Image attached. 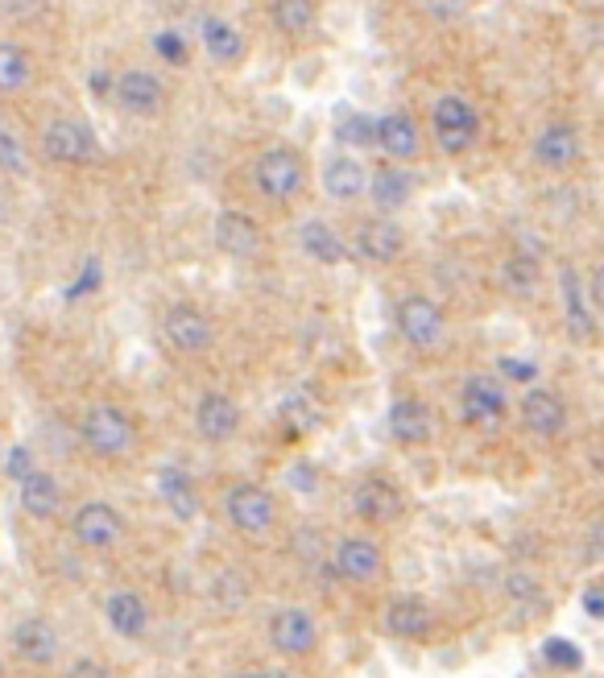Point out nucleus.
<instances>
[{
  "instance_id": "obj_6",
  "label": "nucleus",
  "mask_w": 604,
  "mask_h": 678,
  "mask_svg": "<svg viewBox=\"0 0 604 678\" xmlns=\"http://www.w3.org/2000/svg\"><path fill=\"white\" fill-rule=\"evenodd\" d=\"M224 513H228V526L236 534H248V538H262L274 529L278 522V501L274 492L253 484V480H241L224 492Z\"/></svg>"
},
{
  "instance_id": "obj_32",
  "label": "nucleus",
  "mask_w": 604,
  "mask_h": 678,
  "mask_svg": "<svg viewBox=\"0 0 604 678\" xmlns=\"http://www.w3.org/2000/svg\"><path fill=\"white\" fill-rule=\"evenodd\" d=\"M34 79V62L30 50L21 42H0V95H18L25 92V83Z\"/></svg>"
},
{
  "instance_id": "obj_15",
  "label": "nucleus",
  "mask_w": 604,
  "mask_h": 678,
  "mask_svg": "<svg viewBox=\"0 0 604 678\" xmlns=\"http://www.w3.org/2000/svg\"><path fill=\"white\" fill-rule=\"evenodd\" d=\"M352 253L360 261L369 265H394L402 253H406V232L402 224H394L390 215H378V220H364L352 236Z\"/></svg>"
},
{
  "instance_id": "obj_29",
  "label": "nucleus",
  "mask_w": 604,
  "mask_h": 678,
  "mask_svg": "<svg viewBox=\"0 0 604 678\" xmlns=\"http://www.w3.org/2000/svg\"><path fill=\"white\" fill-rule=\"evenodd\" d=\"M158 496L171 508L178 522H195L199 517V492L190 484V476L183 468H162L158 471Z\"/></svg>"
},
{
  "instance_id": "obj_5",
  "label": "nucleus",
  "mask_w": 604,
  "mask_h": 678,
  "mask_svg": "<svg viewBox=\"0 0 604 678\" xmlns=\"http://www.w3.org/2000/svg\"><path fill=\"white\" fill-rule=\"evenodd\" d=\"M79 439L83 447L95 455V459H120V455L132 452V439H137V426L132 418L113 406V401H100L83 414V426H79Z\"/></svg>"
},
{
  "instance_id": "obj_4",
  "label": "nucleus",
  "mask_w": 604,
  "mask_h": 678,
  "mask_svg": "<svg viewBox=\"0 0 604 678\" xmlns=\"http://www.w3.org/2000/svg\"><path fill=\"white\" fill-rule=\"evenodd\" d=\"M431 137L448 157H464L480 137V116L464 95H439L431 108Z\"/></svg>"
},
{
  "instance_id": "obj_12",
  "label": "nucleus",
  "mask_w": 604,
  "mask_h": 678,
  "mask_svg": "<svg viewBox=\"0 0 604 678\" xmlns=\"http://www.w3.org/2000/svg\"><path fill=\"white\" fill-rule=\"evenodd\" d=\"M460 414L473 426H489L506 418V381L492 373H468L460 385Z\"/></svg>"
},
{
  "instance_id": "obj_21",
  "label": "nucleus",
  "mask_w": 604,
  "mask_h": 678,
  "mask_svg": "<svg viewBox=\"0 0 604 678\" xmlns=\"http://www.w3.org/2000/svg\"><path fill=\"white\" fill-rule=\"evenodd\" d=\"M385 629L397 641H422L434 629V608L422 596H394L385 608Z\"/></svg>"
},
{
  "instance_id": "obj_34",
  "label": "nucleus",
  "mask_w": 604,
  "mask_h": 678,
  "mask_svg": "<svg viewBox=\"0 0 604 678\" xmlns=\"http://www.w3.org/2000/svg\"><path fill=\"white\" fill-rule=\"evenodd\" d=\"M211 600L220 604L224 612H241L248 604V580H245V571H220L216 580H211Z\"/></svg>"
},
{
  "instance_id": "obj_13",
  "label": "nucleus",
  "mask_w": 604,
  "mask_h": 678,
  "mask_svg": "<svg viewBox=\"0 0 604 678\" xmlns=\"http://www.w3.org/2000/svg\"><path fill=\"white\" fill-rule=\"evenodd\" d=\"M113 100L120 104V113L150 120V116H158L166 108V83L153 75V71L132 67V71H125V75L113 83Z\"/></svg>"
},
{
  "instance_id": "obj_24",
  "label": "nucleus",
  "mask_w": 604,
  "mask_h": 678,
  "mask_svg": "<svg viewBox=\"0 0 604 678\" xmlns=\"http://www.w3.org/2000/svg\"><path fill=\"white\" fill-rule=\"evenodd\" d=\"M18 496H21V508H25L34 522H50L58 508H62V484H58L55 471H46V468L30 471L18 484Z\"/></svg>"
},
{
  "instance_id": "obj_36",
  "label": "nucleus",
  "mask_w": 604,
  "mask_h": 678,
  "mask_svg": "<svg viewBox=\"0 0 604 678\" xmlns=\"http://www.w3.org/2000/svg\"><path fill=\"white\" fill-rule=\"evenodd\" d=\"M0 174H13V178L30 174V153L18 141V132H9L4 120H0Z\"/></svg>"
},
{
  "instance_id": "obj_22",
  "label": "nucleus",
  "mask_w": 604,
  "mask_h": 678,
  "mask_svg": "<svg viewBox=\"0 0 604 678\" xmlns=\"http://www.w3.org/2000/svg\"><path fill=\"white\" fill-rule=\"evenodd\" d=\"M390 434L406 447H418V443H431L434 434V410L422 401V397H397L390 406Z\"/></svg>"
},
{
  "instance_id": "obj_45",
  "label": "nucleus",
  "mask_w": 604,
  "mask_h": 678,
  "mask_svg": "<svg viewBox=\"0 0 604 678\" xmlns=\"http://www.w3.org/2000/svg\"><path fill=\"white\" fill-rule=\"evenodd\" d=\"M113 83L116 79L108 75V71H92V75H88V87H92L95 95H113Z\"/></svg>"
},
{
  "instance_id": "obj_30",
  "label": "nucleus",
  "mask_w": 604,
  "mask_h": 678,
  "mask_svg": "<svg viewBox=\"0 0 604 678\" xmlns=\"http://www.w3.org/2000/svg\"><path fill=\"white\" fill-rule=\"evenodd\" d=\"M299 245L311 261H320V265L348 261V245H344V236L327 224V220H306V224L299 227Z\"/></svg>"
},
{
  "instance_id": "obj_19",
  "label": "nucleus",
  "mask_w": 604,
  "mask_h": 678,
  "mask_svg": "<svg viewBox=\"0 0 604 678\" xmlns=\"http://www.w3.org/2000/svg\"><path fill=\"white\" fill-rule=\"evenodd\" d=\"M13 650H18V658L30 662V666H55L62 641H58V629L46 621V617H25V621H18V629H13Z\"/></svg>"
},
{
  "instance_id": "obj_1",
  "label": "nucleus",
  "mask_w": 604,
  "mask_h": 678,
  "mask_svg": "<svg viewBox=\"0 0 604 678\" xmlns=\"http://www.w3.org/2000/svg\"><path fill=\"white\" fill-rule=\"evenodd\" d=\"M394 323L397 336L406 339L415 352H422V356L443 352V343H448V315H443V306L431 294H406L394 306Z\"/></svg>"
},
{
  "instance_id": "obj_39",
  "label": "nucleus",
  "mask_w": 604,
  "mask_h": 678,
  "mask_svg": "<svg viewBox=\"0 0 604 678\" xmlns=\"http://www.w3.org/2000/svg\"><path fill=\"white\" fill-rule=\"evenodd\" d=\"M506 596L518 604H543L538 575H530V571H510V575H506Z\"/></svg>"
},
{
  "instance_id": "obj_31",
  "label": "nucleus",
  "mask_w": 604,
  "mask_h": 678,
  "mask_svg": "<svg viewBox=\"0 0 604 678\" xmlns=\"http://www.w3.org/2000/svg\"><path fill=\"white\" fill-rule=\"evenodd\" d=\"M538 278H543V261L534 253H510L501 265V285L513 299H530L538 294Z\"/></svg>"
},
{
  "instance_id": "obj_11",
  "label": "nucleus",
  "mask_w": 604,
  "mask_h": 678,
  "mask_svg": "<svg viewBox=\"0 0 604 678\" xmlns=\"http://www.w3.org/2000/svg\"><path fill=\"white\" fill-rule=\"evenodd\" d=\"M269 641H274V650L286 654V658H306L320 645V624H315V617L306 608L286 604V608L274 612V621H269Z\"/></svg>"
},
{
  "instance_id": "obj_9",
  "label": "nucleus",
  "mask_w": 604,
  "mask_h": 678,
  "mask_svg": "<svg viewBox=\"0 0 604 678\" xmlns=\"http://www.w3.org/2000/svg\"><path fill=\"white\" fill-rule=\"evenodd\" d=\"M71 538H76L83 550H113L125 542V517H120V508L108 505V501H88V505H79L76 517H71Z\"/></svg>"
},
{
  "instance_id": "obj_14",
  "label": "nucleus",
  "mask_w": 604,
  "mask_h": 678,
  "mask_svg": "<svg viewBox=\"0 0 604 678\" xmlns=\"http://www.w3.org/2000/svg\"><path fill=\"white\" fill-rule=\"evenodd\" d=\"M580 153H584V141H580V129L571 120H547L534 137V162L543 170H555V174L576 166Z\"/></svg>"
},
{
  "instance_id": "obj_25",
  "label": "nucleus",
  "mask_w": 604,
  "mask_h": 678,
  "mask_svg": "<svg viewBox=\"0 0 604 678\" xmlns=\"http://www.w3.org/2000/svg\"><path fill=\"white\" fill-rule=\"evenodd\" d=\"M378 141L381 150H385V157H394V162H410V157H418V150H422V132H418L415 116L410 113H385L378 120Z\"/></svg>"
},
{
  "instance_id": "obj_3",
  "label": "nucleus",
  "mask_w": 604,
  "mask_h": 678,
  "mask_svg": "<svg viewBox=\"0 0 604 678\" xmlns=\"http://www.w3.org/2000/svg\"><path fill=\"white\" fill-rule=\"evenodd\" d=\"M42 153L55 166H95L104 157L95 129L88 120H79V116H55L42 129Z\"/></svg>"
},
{
  "instance_id": "obj_38",
  "label": "nucleus",
  "mask_w": 604,
  "mask_h": 678,
  "mask_svg": "<svg viewBox=\"0 0 604 678\" xmlns=\"http://www.w3.org/2000/svg\"><path fill=\"white\" fill-rule=\"evenodd\" d=\"M543 658H547L555 670H580V666H584L580 645H571L567 638H547L543 641Z\"/></svg>"
},
{
  "instance_id": "obj_42",
  "label": "nucleus",
  "mask_w": 604,
  "mask_h": 678,
  "mask_svg": "<svg viewBox=\"0 0 604 678\" xmlns=\"http://www.w3.org/2000/svg\"><path fill=\"white\" fill-rule=\"evenodd\" d=\"M95 285H100V261H88L83 265V273H79V282L71 285V290H67V299H83V294H92Z\"/></svg>"
},
{
  "instance_id": "obj_37",
  "label": "nucleus",
  "mask_w": 604,
  "mask_h": 678,
  "mask_svg": "<svg viewBox=\"0 0 604 678\" xmlns=\"http://www.w3.org/2000/svg\"><path fill=\"white\" fill-rule=\"evenodd\" d=\"M153 55L162 58V62H171V67H187L190 46L178 30H158V34H153Z\"/></svg>"
},
{
  "instance_id": "obj_2",
  "label": "nucleus",
  "mask_w": 604,
  "mask_h": 678,
  "mask_svg": "<svg viewBox=\"0 0 604 678\" xmlns=\"http://www.w3.org/2000/svg\"><path fill=\"white\" fill-rule=\"evenodd\" d=\"M253 187L262 190V199H269V203L299 199L302 187H306V162H302V153L290 150V145H269V150H262L257 162H253Z\"/></svg>"
},
{
  "instance_id": "obj_23",
  "label": "nucleus",
  "mask_w": 604,
  "mask_h": 678,
  "mask_svg": "<svg viewBox=\"0 0 604 678\" xmlns=\"http://www.w3.org/2000/svg\"><path fill=\"white\" fill-rule=\"evenodd\" d=\"M104 621L125 641H141L150 633V604L141 600L137 592H129V587H120V592H113L104 600Z\"/></svg>"
},
{
  "instance_id": "obj_44",
  "label": "nucleus",
  "mask_w": 604,
  "mask_h": 678,
  "mask_svg": "<svg viewBox=\"0 0 604 678\" xmlns=\"http://www.w3.org/2000/svg\"><path fill=\"white\" fill-rule=\"evenodd\" d=\"M584 612L592 617V621H601L604 617V587L601 584H592L584 592Z\"/></svg>"
},
{
  "instance_id": "obj_17",
  "label": "nucleus",
  "mask_w": 604,
  "mask_h": 678,
  "mask_svg": "<svg viewBox=\"0 0 604 678\" xmlns=\"http://www.w3.org/2000/svg\"><path fill=\"white\" fill-rule=\"evenodd\" d=\"M211 241H216L220 253H228V257H241V261L257 257L262 245H265L257 220L245 215V211H220V215H216V224H211Z\"/></svg>"
},
{
  "instance_id": "obj_26",
  "label": "nucleus",
  "mask_w": 604,
  "mask_h": 678,
  "mask_svg": "<svg viewBox=\"0 0 604 678\" xmlns=\"http://www.w3.org/2000/svg\"><path fill=\"white\" fill-rule=\"evenodd\" d=\"M199 42H204V50H208L211 62H220V67H236L241 58H245V38H241V30L232 25L228 17H199Z\"/></svg>"
},
{
  "instance_id": "obj_27",
  "label": "nucleus",
  "mask_w": 604,
  "mask_h": 678,
  "mask_svg": "<svg viewBox=\"0 0 604 678\" xmlns=\"http://www.w3.org/2000/svg\"><path fill=\"white\" fill-rule=\"evenodd\" d=\"M364 195L373 199V208L378 211H397L410 203V195H415V178L406 174L402 166H381L369 174V183H364Z\"/></svg>"
},
{
  "instance_id": "obj_43",
  "label": "nucleus",
  "mask_w": 604,
  "mask_h": 678,
  "mask_svg": "<svg viewBox=\"0 0 604 678\" xmlns=\"http://www.w3.org/2000/svg\"><path fill=\"white\" fill-rule=\"evenodd\" d=\"M67 678H113V670L108 666H100L95 658H79L71 670H67Z\"/></svg>"
},
{
  "instance_id": "obj_28",
  "label": "nucleus",
  "mask_w": 604,
  "mask_h": 678,
  "mask_svg": "<svg viewBox=\"0 0 604 678\" xmlns=\"http://www.w3.org/2000/svg\"><path fill=\"white\" fill-rule=\"evenodd\" d=\"M364 183H369V170L360 166L357 157H348V153L327 157V166H323V190H327V199L352 203V199L364 195Z\"/></svg>"
},
{
  "instance_id": "obj_33",
  "label": "nucleus",
  "mask_w": 604,
  "mask_h": 678,
  "mask_svg": "<svg viewBox=\"0 0 604 678\" xmlns=\"http://www.w3.org/2000/svg\"><path fill=\"white\" fill-rule=\"evenodd\" d=\"M315 0H274V25L282 30L286 38H306L315 30Z\"/></svg>"
},
{
  "instance_id": "obj_40",
  "label": "nucleus",
  "mask_w": 604,
  "mask_h": 678,
  "mask_svg": "<svg viewBox=\"0 0 604 678\" xmlns=\"http://www.w3.org/2000/svg\"><path fill=\"white\" fill-rule=\"evenodd\" d=\"M497 373L510 381H522V385H530V381L538 377V364L534 360H518V356H501V364H497Z\"/></svg>"
},
{
  "instance_id": "obj_10",
  "label": "nucleus",
  "mask_w": 604,
  "mask_h": 678,
  "mask_svg": "<svg viewBox=\"0 0 604 678\" xmlns=\"http://www.w3.org/2000/svg\"><path fill=\"white\" fill-rule=\"evenodd\" d=\"M352 513H357L364 526H394L397 517L406 513V496L394 480L385 476H364L357 489H352Z\"/></svg>"
},
{
  "instance_id": "obj_20",
  "label": "nucleus",
  "mask_w": 604,
  "mask_h": 678,
  "mask_svg": "<svg viewBox=\"0 0 604 678\" xmlns=\"http://www.w3.org/2000/svg\"><path fill=\"white\" fill-rule=\"evenodd\" d=\"M195 431L204 434L208 443H228L232 434L241 431V406L220 389H211L195 406Z\"/></svg>"
},
{
  "instance_id": "obj_18",
  "label": "nucleus",
  "mask_w": 604,
  "mask_h": 678,
  "mask_svg": "<svg viewBox=\"0 0 604 678\" xmlns=\"http://www.w3.org/2000/svg\"><path fill=\"white\" fill-rule=\"evenodd\" d=\"M559 290H564V319H567V336L576 343H592L596 339V311L592 302L584 299V278L576 265H564L559 269Z\"/></svg>"
},
{
  "instance_id": "obj_35",
  "label": "nucleus",
  "mask_w": 604,
  "mask_h": 678,
  "mask_svg": "<svg viewBox=\"0 0 604 678\" xmlns=\"http://www.w3.org/2000/svg\"><path fill=\"white\" fill-rule=\"evenodd\" d=\"M373 137H378V120H373V116L348 113L340 125H336V141H340V145H352V150L373 145Z\"/></svg>"
},
{
  "instance_id": "obj_8",
  "label": "nucleus",
  "mask_w": 604,
  "mask_h": 678,
  "mask_svg": "<svg viewBox=\"0 0 604 678\" xmlns=\"http://www.w3.org/2000/svg\"><path fill=\"white\" fill-rule=\"evenodd\" d=\"M332 571L348 584H378L385 575V550L369 534H344L332 547Z\"/></svg>"
},
{
  "instance_id": "obj_41",
  "label": "nucleus",
  "mask_w": 604,
  "mask_h": 678,
  "mask_svg": "<svg viewBox=\"0 0 604 678\" xmlns=\"http://www.w3.org/2000/svg\"><path fill=\"white\" fill-rule=\"evenodd\" d=\"M4 468H9V480H18V484H21V480L38 468V464H34L30 447H13V452H9V459H4Z\"/></svg>"
},
{
  "instance_id": "obj_47",
  "label": "nucleus",
  "mask_w": 604,
  "mask_h": 678,
  "mask_svg": "<svg viewBox=\"0 0 604 678\" xmlns=\"http://www.w3.org/2000/svg\"><path fill=\"white\" fill-rule=\"evenodd\" d=\"M274 678H290V675H274Z\"/></svg>"
},
{
  "instance_id": "obj_7",
  "label": "nucleus",
  "mask_w": 604,
  "mask_h": 678,
  "mask_svg": "<svg viewBox=\"0 0 604 678\" xmlns=\"http://www.w3.org/2000/svg\"><path fill=\"white\" fill-rule=\"evenodd\" d=\"M162 339L171 343L174 352H183V356H204V352H211V343H216V327H211V319L199 306L174 302V306H166V315H162Z\"/></svg>"
},
{
  "instance_id": "obj_16",
  "label": "nucleus",
  "mask_w": 604,
  "mask_h": 678,
  "mask_svg": "<svg viewBox=\"0 0 604 678\" xmlns=\"http://www.w3.org/2000/svg\"><path fill=\"white\" fill-rule=\"evenodd\" d=\"M518 418H522V426H526L534 439H559V434L567 431V422H571V414H567V401L555 389H526V397H522V406H518Z\"/></svg>"
},
{
  "instance_id": "obj_46",
  "label": "nucleus",
  "mask_w": 604,
  "mask_h": 678,
  "mask_svg": "<svg viewBox=\"0 0 604 678\" xmlns=\"http://www.w3.org/2000/svg\"><path fill=\"white\" fill-rule=\"evenodd\" d=\"M236 678H274V675H269V670H241Z\"/></svg>"
}]
</instances>
